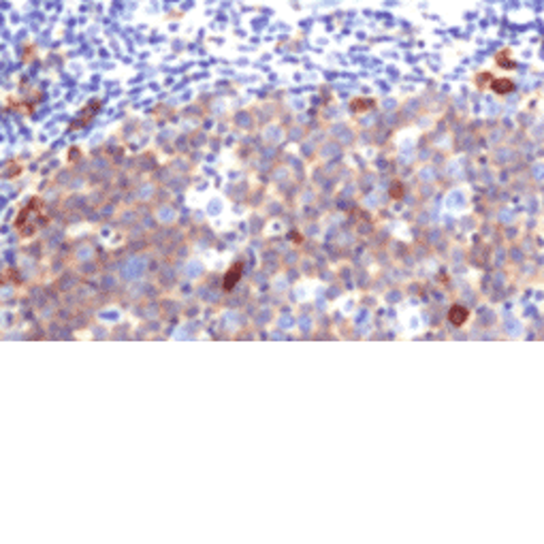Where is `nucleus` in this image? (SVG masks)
I'll return each instance as SVG.
<instances>
[{
	"mask_svg": "<svg viewBox=\"0 0 544 544\" xmlns=\"http://www.w3.org/2000/svg\"><path fill=\"white\" fill-rule=\"evenodd\" d=\"M241 273H243V262H235L224 276V290L235 288V284L241 280Z\"/></svg>",
	"mask_w": 544,
	"mask_h": 544,
	"instance_id": "nucleus-1",
	"label": "nucleus"
},
{
	"mask_svg": "<svg viewBox=\"0 0 544 544\" xmlns=\"http://www.w3.org/2000/svg\"><path fill=\"white\" fill-rule=\"evenodd\" d=\"M467 318H470V309H465L463 305H457V303H455V305L448 309V320H450V323H453L455 326L465 325Z\"/></svg>",
	"mask_w": 544,
	"mask_h": 544,
	"instance_id": "nucleus-2",
	"label": "nucleus"
},
{
	"mask_svg": "<svg viewBox=\"0 0 544 544\" xmlns=\"http://www.w3.org/2000/svg\"><path fill=\"white\" fill-rule=\"evenodd\" d=\"M491 90L497 92V94H508V92L514 90V84L510 79H491Z\"/></svg>",
	"mask_w": 544,
	"mask_h": 544,
	"instance_id": "nucleus-3",
	"label": "nucleus"
},
{
	"mask_svg": "<svg viewBox=\"0 0 544 544\" xmlns=\"http://www.w3.org/2000/svg\"><path fill=\"white\" fill-rule=\"evenodd\" d=\"M371 107H373V101H370V98H356V101H352V109L354 111L371 109Z\"/></svg>",
	"mask_w": 544,
	"mask_h": 544,
	"instance_id": "nucleus-4",
	"label": "nucleus"
},
{
	"mask_svg": "<svg viewBox=\"0 0 544 544\" xmlns=\"http://www.w3.org/2000/svg\"><path fill=\"white\" fill-rule=\"evenodd\" d=\"M391 196H393V198H401V196H403V192H401V181H395V184H393Z\"/></svg>",
	"mask_w": 544,
	"mask_h": 544,
	"instance_id": "nucleus-5",
	"label": "nucleus"
}]
</instances>
